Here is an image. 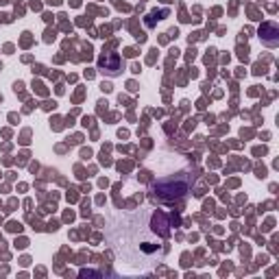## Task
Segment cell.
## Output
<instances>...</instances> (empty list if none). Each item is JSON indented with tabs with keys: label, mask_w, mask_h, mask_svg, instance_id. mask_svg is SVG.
I'll return each instance as SVG.
<instances>
[{
	"label": "cell",
	"mask_w": 279,
	"mask_h": 279,
	"mask_svg": "<svg viewBox=\"0 0 279 279\" xmlns=\"http://www.w3.org/2000/svg\"><path fill=\"white\" fill-rule=\"evenodd\" d=\"M273 35H277V26H275V24H264V26H262V39H264V44L277 46L279 39L273 37Z\"/></svg>",
	"instance_id": "3"
},
{
	"label": "cell",
	"mask_w": 279,
	"mask_h": 279,
	"mask_svg": "<svg viewBox=\"0 0 279 279\" xmlns=\"http://www.w3.org/2000/svg\"><path fill=\"white\" fill-rule=\"evenodd\" d=\"M185 192H188V181H175V177L153 185V194L162 201H175V198H181Z\"/></svg>",
	"instance_id": "1"
},
{
	"label": "cell",
	"mask_w": 279,
	"mask_h": 279,
	"mask_svg": "<svg viewBox=\"0 0 279 279\" xmlns=\"http://www.w3.org/2000/svg\"><path fill=\"white\" fill-rule=\"evenodd\" d=\"M120 65H122V59H120V55H116V52H105V55H101V59H98V68L111 77H116L118 72H120Z\"/></svg>",
	"instance_id": "2"
}]
</instances>
